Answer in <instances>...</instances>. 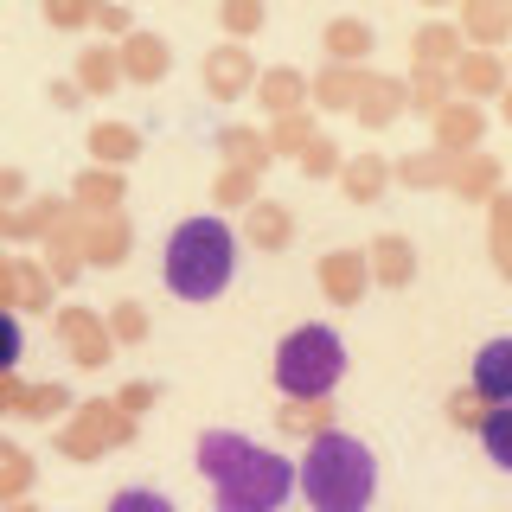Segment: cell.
I'll use <instances>...</instances> for the list:
<instances>
[{"mask_svg":"<svg viewBox=\"0 0 512 512\" xmlns=\"http://www.w3.org/2000/svg\"><path fill=\"white\" fill-rule=\"evenodd\" d=\"M116 84H122L116 45H90V52H77V90H84V96H96V103H103Z\"/></svg>","mask_w":512,"mask_h":512,"instance_id":"26","label":"cell"},{"mask_svg":"<svg viewBox=\"0 0 512 512\" xmlns=\"http://www.w3.org/2000/svg\"><path fill=\"white\" fill-rule=\"evenodd\" d=\"M71 199H77V212H90V218L122 212V173H116V167H90V173H77Z\"/></svg>","mask_w":512,"mask_h":512,"instance_id":"23","label":"cell"},{"mask_svg":"<svg viewBox=\"0 0 512 512\" xmlns=\"http://www.w3.org/2000/svg\"><path fill=\"white\" fill-rule=\"evenodd\" d=\"M90 154H96V167H128V160L141 154V128L135 122H96L90 128Z\"/></svg>","mask_w":512,"mask_h":512,"instance_id":"24","label":"cell"},{"mask_svg":"<svg viewBox=\"0 0 512 512\" xmlns=\"http://www.w3.org/2000/svg\"><path fill=\"white\" fill-rule=\"evenodd\" d=\"M391 180H404V186H448V180H455V154H442V148L404 154L391 167Z\"/></svg>","mask_w":512,"mask_h":512,"instance_id":"28","label":"cell"},{"mask_svg":"<svg viewBox=\"0 0 512 512\" xmlns=\"http://www.w3.org/2000/svg\"><path fill=\"white\" fill-rule=\"evenodd\" d=\"M45 96H52L58 109H77V103H84V90H77V77H58V84L45 90Z\"/></svg>","mask_w":512,"mask_h":512,"instance_id":"46","label":"cell"},{"mask_svg":"<svg viewBox=\"0 0 512 512\" xmlns=\"http://www.w3.org/2000/svg\"><path fill=\"white\" fill-rule=\"evenodd\" d=\"M378 45V32L359 20V13H340V20H327V32H320V52H327V64H365Z\"/></svg>","mask_w":512,"mask_h":512,"instance_id":"18","label":"cell"},{"mask_svg":"<svg viewBox=\"0 0 512 512\" xmlns=\"http://www.w3.org/2000/svg\"><path fill=\"white\" fill-rule=\"evenodd\" d=\"M84 256H90V263H103V269L122 263V256H128V224H122V212L84 224Z\"/></svg>","mask_w":512,"mask_h":512,"instance_id":"27","label":"cell"},{"mask_svg":"<svg viewBox=\"0 0 512 512\" xmlns=\"http://www.w3.org/2000/svg\"><path fill=\"white\" fill-rule=\"evenodd\" d=\"M13 308H52V276L39 256H13Z\"/></svg>","mask_w":512,"mask_h":512,"instance_id":"30","label":"cell"},{"mask_svg":"<svg viewBox=\"0 0 512 512\" xmlns=\"http://www.w3.org/2000/svg\"><path fill=\"white\" fill-rule=\"evenodd\" d=\"M359 71L365 64H320L308 77V109H352L359 96Z\"/></svg>","mask_w":512,"mask_h":512,"instance_id":"22","label":"cell"},{"mask_svg":"<svg viewBox=\"0 0 512 512\" xmlns=\"http://www.w3.org/2000/svg\"><path fill=\"white\" fill-rule=\"evenodd\" d=\"M116 64H122V84H141V90H154L160 77L173 71V45L160 39V32H128V39L116 45Z\"/></svg>","mask_w":512,"mask_h":512,"instance_id":"9","label":"cell"},{"mask_svg":"<svg viewBox=\"0 0 512 512\" xmlns=\"http://www.w3.org/2000/svg\"><path fill=\"white\" fill-rule=\"evenodd\" d=\"M256 103H263L269 122L308 109V71H295V64H269V71H256Z\"/></svg>","mask_w":512,"mask_h":512,"instance_id":"15","label":"cell"},{"mask_svg":"<svg viewBox=\"0 0 512 512\" xmlns=\"http://www.w3.org/2000/svg\"><path fill=\"white\" fill-rule=\"evenodd\" d=\"M199 474L212 480L218 512H282L295 493V461L276 448H256L237 429H205L199 436Z\"/></svg>","mask_w":512,"mask_h":512,"instance_id":"1","label":"cell"},{"mask_svg":"<svg viewBox=\"0 0 512 512\" xmlns=\"http://www.w3.org/2000/svg\"><path fill=\"white\" fill-rule=\"evenodd\" d=\"M493 263H500V276L512 282V250H500V256H493Z\"/></svg>","mask_w":512,"mask_h":512,"instance_id":"49","label":"cell"},{"mask_svg":"<svg viewBox=\"0 0 512 512\" xmlns=\"http://www.w3.org/2000/svg\"><path fill=\"white\" fill-rule=\"evenodd\" d=\"M487 410H493V404L474 391V384H468V391H455V397H448V423H455V429H480V416H487Z\"/></svg>","mask_w":512,"mask_h":512,"instance_id":"42","label":"cell"},{"mask_svg":"<svg viewBox=\"0 0 512 512\" xmlns=\"http://www.w3.org/2000/svg\"><path fill=\"white\" fill-rule=\"evenodd\" d=\"M506 13H512V0H506Z\"/></svg>","mask_w":512,"mask_h":512,"instance_id":"52","label":"cell"},{"mask_svg":"<svg viewBox=\"0 0 512 512\" xmlns=\"http://www.w3.org/2000/svg\"><path fill=\"white\" fill-rule=\"evenodd\" d=\"M276 423L288 429V436H320V429H333V410L327 404H288Z\"/></svg>","mask_w":512,"mask_h":512,"instance_id":"40","label":"cell"},{"mask_svg":"<svg viewBox=\"0 0 512 512\" xmlns=\"http://www.w3.org/2000/svg\"><path fill=\"white\" fill-rule=\"evenodd\" d=\"M64 410H71V391H64V384H26L13 416H26V423H52V416H64Z\"/></svg>","mask_w":512,"mask_h":512,"instance_id":"33","label":"cell"},{"mask_svg":"<svg viewBox=\"0 0 512 512\" xmlns=\"http://www.w3.org/2000/svg\"><path fill=\"white\" fill-rule=\"evenodd\" d=\"M365 269H372L378 288H410V282H416V250H410V237H404V231L372 237V244H365Z\"/></svg>","mask_w":512,"mask_h":512,"instance_id":"14","label":"cell"},{"mask_svg":"<svg viewBox=\"0 0 512 512\" xmlns=\"http://www.w3.org/2000/svg\"><path fill=\"white\" fill-rule=\"evenodd\" d=\"M474 436H480V448H487L493 468H506V474H512V404H493L487 416H480Z\"/></svg>","mask_w":512,"mask_h":512,"instance_id":"29","label":"cell"},{"mask_svg":"<svg viewBox=\"0 0 512 512\" xmlns=\"http://www.w3.org/2000/svg\"><path fill=\"white\" fill-rule=\"evenodd\" d=\"M109 512H173V500L154 493V487H122L116 500H109Z\"/></svg>","mask_w":512,"mask_h":512,"instance_id":"43","label":"cell"},{"mask_svg":"<svg viewBox=\"0 0 512 512\" xmlns=\"http://www.w3.org/2000/svg\"><path fill=\"white\" fill-rule=\"evenodd\" d=\"M26 487H32V461H26V448L0 442V506H20V500H26Z\"/></svg>","mask_w":512,"mask_h":512,"instance_id":"34","label":"cell"},{"mask_svg":"<svg viewBox=\"0 0 512 512\" xmlns=\"http://www.w3.org/2000/svg\"><path fill=\"white\" fill-rule=\"evenodd\" d=\"M231 269H237V231L224 218H186L173 224L167 237V256H160V276L180 301H218L231 288Z\"/></svg>","mask_w":512,"mask_h":512,"instance_id":"3","label":"cell"},{"mask_svg":"<svg viewBox=\"0 0 512 512\" xmlns=\"http://www.w3.org/2000/svg\"><path fill=\"white\" fill-rule=\"evenodd\" d=\"M461 45H474V52H500L512 39V13L506 0H461Z\"/></svg>","mask_w":512,"mask_h":512,"instance_id":"13","label":"cell"},{"mask_svg":"<svg viewBox=\"0 0 512 512\" xmlns=\"http://www.w3.org/2000/svg\"><path fill=\"white\" fill-rule=\"evenodd\" d=\"M103 327H109L116 346H141V340H148V314H141V301H116V308L103 314Z\"/></svg>","mask_w":512,"mask_h":512,"instance_id":"36","label":"cell"},{"mask_svg":"<svg viewBox=\"0 0 512 512\" xmlns=\"http://www.w3.org/2000/svg\"><path fill=\"white\" fill-rule=\"evenodd\" d=\"M96 26H103L109 39H128V32H135V13H128L122 0H96Z\"/></svg>","mask_w":512,"mask_h":512,"instance_id":"44","label":"cell"},{"mask_svg":"<svg viewBox=\"0 0 512 512\" xmlns=\"http://www.w3.org/2000/svg\"><path fill=\"white\" fill-rule=\"evenodd\" d=\"M199 84L212 103H244V96L256 90V52L237 39H218L212 52L199 58Z\"/></svg>","mask_w":512,"mask_h":512,"instance_id":"5","label":"cell"},{"mask_svg":"<svg viewBox=\"0 0 512 512\" xmlns=\"http://www.w3.org/2000/svg\"><path fill=\"white\" fill-rule=\"evenodd\" d=\"M218 154H224V167H256V173H263L269 160H276V154H269V135H256L250 122L218 128Z\"/></svg>","mask_w":512,"mask_h":512,"instance_id":"25","label":"cell"},{"mask_svg":"<svg viewBox=\"0 0 512 512\" xmlns=\"http://www.w3.org/2000/svg\"><path fill=\"white\" fill-rule=\"evenodd\" d=\"M340 148H333V141L327 135H314L308 141V148H301V173H308V180H340Z\"/></svg>","mask_w":512,"mask_h":512,"instance_id":"39","label":"cell"},{"mask_svg":"<svg viewBox=\"0 0 512 512\" xmlns=\"http://www.w3.org/2000/svg\"><path fill=\"white\" fill-rule=\"evenodd\" d=\"M320 135L308 109H295V116H276V128H269V154H301L308 141Z\"/></svg>","mask_w":512,"mask_h":512,"instance_id":"35","label":"cell"},{"mask_svg":"<svg viewBox=\"0 0 512 512\" xmlns=\"http://www.w3.org/2000/svg\"><path fill=\"white\" fill-rule=\"evenodd\" d=\"M295 487L314 512H372L378 500V455L346 429L308 436V455L295 468Z\"/></svg>","mask_w":512,"mask_h":512,"instance_id":"2","label":"cell"},{"mask_svg":"<svg viewBox=\"0 0 512 512\" xmlns=\"http://www.w3.org/2000/svg\"><path fill=\"white\" fill-rule=\"evenodd\" d=\"M448 96H455L448 71H423V64H410V77H404V103H410V109H429V116H436Z\"/></svg>","mask_w":512,"mask_h":512,"instance_id":"31","label":"cell"},{"mask_svg":"<svg viewBox=\"0 0 512 512\" xmlns=\"http://www.w3.org/2000/svg\"><path fill=\"white\" fill-rule=\"evenodd\" d=\"M448 84H455V96H468V103H487V96H500L512 84V71H506L500 52H461L448 64Z\"/></svg>","mask_w":512,"mask_h":512,"instance_id":"12","label":"cell"},{"mask_svg":"<svg viewBox=\"0 0 512 512\" xmlns=\"http://www.w3.org/2000/svg\"><path fill=\"white\" fill-rule=\"evenodd\" d=\"M404 109H410L404 103V77H384V71L365 64V71H359V96H352L346 116H359V128H391Z\"/></svg>","mask_w":512,"mask_h":512,"instance_id":"8","label":"cell"},{"mask_svg":"<svg viewBox=\"0 0 512 512\" xmlns=\"http://www.w3.org/2000/svg\"><path fill=\"white\" fill-rule=\"evenodd\" d=\"M461 58V26L455 20H423L410 39V64H423V71H448V64Z\"/></svg>","mask_w":512,"mask_h":512,"instance_id":"20","label":"cell"},{"mask_svg":"<svg viewBox=\"0 0 512 512\" xmlns=\"http://www.w3.org/2000/svg\"><path fill=\"white\" fill-rule=\"evenodd\" d=\"M39 13H45V26H52V32L96 26V0H39Z\"/></svg>","mask_w":512,"mask_h":512,"instance_id":"37","label":"cell"},{"mask_svg":"<svg viewBox=\"0 0 512 512\" xmlns=\"http://www.w3.org/2000/svg\"><path fill=\"white\" fill-rule=\"evenodd\" d=\"M20 192H26V180H20V173H13V167H0V205H13V199H20Z\"/></svg>","mask_w":512,"mask_h":512,"instance_id":"48","label":"cell"},{"mask_svg":"<svg viewBox=\"0 0 512 512\" xmlns=\"http://www.w3.org/2000/svg\"><path fill=\"white\" fill-rule=\"evenodd\" d=\"M244 237L256 244V256H282L295 244V212H288L282 199H256L244 212Z\"/></svg>","mask_w":512,"mask_h":512,"instance_id":"16","label":"cell"},{"mask_svg":"<svg viewBox=\"0 0 512 512\" xmlns=\"http://www.w3.org/2000/svg\"><path fill=\"white\" fill-rule=\"evenodd\" d=\"M58 340L71 352V365H84V372L109 365V352H116V340H109V327H103L96 308H58Z\"/></svg>","mask_w":512,"mask_h":512,"instance_id":"7","label":"cell"},{"mask_svg":"<svg viewBox=\"0 0 512 512\" xmlns=\"http://www.w3.org/2000/svg\"><path fill=\"white\" fill-rule=\"evenodd\" d=\"M500 116H506V122H512V84H506V90H500Z\"/></svg>","mask_w":512,"mask_h":512,"instance_id":"50","label":"cell"},{"mask_svg":"<svg viewBox=\"0 0 512 512\" xmlns=\"http://www.w3.org/2000/svg\"><path fill=\"white\" fill-rule=\"evenodd\" d=\"M218 26H224V39H256V32L269 26V7L263 0H218Z\"/></svg>","mask_w":512,"mask_h":512,"instance_id":"32","label":"cell"},{"mask_svg":"<svg viewBox=\"0 0 512 512\" xmlns=\"http://www.w3.org/2000/svg\"><path fill=\"white\" fill-rule=\"evenodd\" d=\"M365 288H372L365 250H327V256H320V295H327L333 308H359Z\"/></svg>","mask_w":512,"mask_h":512,"instance_id":"11","label":"cell"},{"mask_svg":"<svg viewBox=\"0 0 512 512\" xmlns=\"http://www.w3.org/2000/svg\"><path fill=\"white\" fill-rule=\"evenodd\" d=\"M384 186H391V160L384 154H346L340 160V192L352 205H378Z\"/></svg>","mask_w":512,"mask_h":512,"instance_id":"19","label":"cell"},{"mask_svg":"<svg viewBox=\"0 0 512 512\" xmlns=\"http://www.w3.org/2000/svg\"><path fill=\"white\" fill-rule=\"evenodd\" d=\"M148 404H154V384H122V397H116L122 416H135V410H148Z\"/></svg>","mask_w":512,"mask_h":512,"instance_id":"45","label":"cell"},{"mask_svg":"<svg viewBox=\"0 0 512 512\" xmlns=\"http://www.w3.org/2000/svg\"><path fill=\"white\" fill-rule=\"evenodd\" d=\"M423 7H429V13H442V7H461V0H423Z\"/></svg>","mask_w":512,"mask_h":512,"instance_id":"51","label":"cell"},{"mask_svg":"<svg viewBox=\"0 0 512 512\" xmlns=\"http://www.w3.org/2000/svg\"><path fill=\"white\" fill-rule=\"evenodd\" d=\"M256 180H263L256 167H224L218 186H212V199L218 205H244V212H250V205H256Z\"/></svg>","mask_w":512,"mask_h":512,"instance_id":"38","label":"cell"},{"mask_svg":"<svg viewBox=\"0 0 512 512\" xmlns=\"http://www.w3.org/2000/svg\"><path fill=\"white\" fill-rule=\"evenodd\" d=\"M128 436H135V416H122L116 404H84V416L64 429V455L90 461L96 448H122Z\"/></svg>","mask_w":512,"mask_h":512,"instance_id":"6","label":"cell"},{"mask_svg":"<svg viewBox=\"0 0 512 512\" xmlns=\"http://www.w3.org/2000/svg\"><path fill=\"white\" fill-rule=\"evenodd\" d=\"M480 135H487V109L468 103V96H448V103L436 109V141L429 148H442V154H474L480 148Z\"/></svg>","mask_w":512,"mask_h":512,"instance_id":"10","label":"cell"},{"mask_svg":"<svg viewBox=\"0 0 512 512\" xmlns=\"http://www.w3.org/2000/svg\"><path fill=\"white\" fill-rule=\"evenodd\" d=\"M474 391L487 404H512V333H500V340H487L474 352Z\"/></svg>","mask_w":512,"mask_h":512,"instance_id":"17","label":"cell"},{"mask_svg":"<svg viewBox=\"0 0 512 512\" xmlns=\"http://www.w3.org/2000/svg\"><path fill=\"white\" fill-rule=\"evenodd\" d=\"M20 352H26L20 314H13V308H0V372H20Z\"/></svg>","mask_w":512,"mask_h":512,"instance_id":"41","label":"cell"},{"mask_svg":"<svg viewBox=\"0 0 512 512\" xmlns=\"http://www.w3.org/2000/svg\"><path fill=\"white\" fill-rule=\"evenodd\" d=\"M448 192H455V199L461 205H487L493 199V192H500V160H493V154H461L455 160V180H448Z\"/></svg>","mask_w":512,"mask_h":512,"instance_id":"21","label":"cell"},{"mask_svg":"<svg viewBox=\"0 0 512 512\" xmlns=\"http://www.w3.org/2000/svg\"><path fill=\"white\" fill-rule=\"evenodd\" d=\"M346 378V340L327 320H301L276 346V391L288 404H327L333 384Z\"/></svg>","mask_w":512,"mask_h":512,"instance_id":"4","label":"cell"},{"mask_svg":"<svg viewBox=\"0 0 512 512\" xmlns=\"http://www.w3.org/2000/svg\"><path fill=\"white\" fill-rule=\"evenodd\" d=\"M20 391H26V384H20V378H13V372H0V410H7V416H13V410H20Z\"/></svg>","mask_w":512,"mask_h":512,"instance_id":"47","label":"cell"}]
</instances>
